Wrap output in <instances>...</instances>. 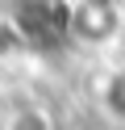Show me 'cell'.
Listing matches in <instances>:
<instances>
[{"instance_id": "cell-1", "label": "cell", "mask_w": 125, "mask_h": 130, "mask_svg": "<svg viewBox=\"0 0 125 130\" xmlns=\"http://www.w3.org/2000/svg\"><path fill=\"white\" fill-rule=\"evenodd\" d=\"M125 25L121 0H67V42L108 46Z\"/></svg>"}, {"instance_id": "cell-3", "label": "cell", "mask_w": 125, "mask_h": 130, "mask_svg": "<svg viewBox=\"0 0 125 130\" xmlns=\"http://www.w3.org/2000/svg\"><path fill=\"white\" fill-rule=\"evenodd\" d=\"M96 109L113 126H125V63H113V67L100 71V80H96Z\"/></svg>"}, {"instance_id": "cell-4", "label": "cell", "mask_w": 125, "mask_h": 130, "mask_svg": "<svg viewBox=\"0 0 125 130\" xmlns=\"http://www.w3.org/2000/svg\"><path fill=\"white\" fill-rule=\"evenodd\" d=\"M0 130H58V122H54V113H50L46 105L21 101V105H13V109L4 113V126Z\"/></svg>"}, {"instance_id": "cell-2", "label": "cell", "mask_w": 125, "mask_h": 130, "mask_svg": "<svg viewBox=\"0 0 125 130\" xmlns=\"http://www.w3.org/2000/svg\"><path fill=\"white\" fill-rule=\"evenodd\" d=\"M8 17L29 42V51H42L67 38V0H17Z\"/></svg>"}, {"instance_id": "cell-5", "label": "cell", "mask_w": 125, "mask_h": 130, "mask_svg": "<svg viewBox=\"0 0 125 130\" xmlns=\"http://www.w3.org/2000/svg\"><path fill=\"white\" fill-rule=\"evenodd\" d=\"M29 51V42L21 38V29L13 25V17H0V63H13Z\"/></svg>"}]
</instances>
